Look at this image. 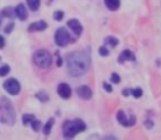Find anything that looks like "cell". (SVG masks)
Listing matches in <instances>:
<instances>
[{"label": "cell", "mask_w": 161, "mask_h": 140, "mask_svg": "<svg viewBox=\"0 0 161 140\" xmlns=\"http://www.w3.org/2000/svg\"><path fill=\"white\" fill-rule=\"evenodd\" d=\"M68 74L72 77H80L87 72L90 66V56L85 51H72L66 56Z\"/></svg>", "instance_id": "6da1fadb"}, {"label": "cell", "mask_w": 161, "mask_h": 140, "mask_svg": "<svg viewBox=\"0 0 161 140\" xmlns=\"http://www.w3.org/2000/svg\"><path fill=\"white\" fill-rule=\"evenodd\" d=\"M0 120L6 125H13L16 123L14 109L6 96L0 98Z\"/></svg>", "instance_id": "7a4b0ae2"}, {"label": "cell", "mask_w": 161, "mask_h": 140, "mask_svg": "<svg viewBox=\"0 0 161 140\" xmlns=\"http://www.w3.org/2000/svg\"><path fill=\"white\" fill-rule=\"evenodd\" d=\"M85 130V124L81 119L66 120L63 125V133L65 138H74L77 133Z\"/></svg>", "instance_id": "3957f363"}, {"label": "cell", "mask_w": 161, "mask_h": 140, "mask_svg": "<svg viewBox=\"0 0 161 140\" xmlns=\"http://www.w3.org/2000/svg\"><path fill=\"white\" fill-rule=\"evenodd\" d=\"M34 62H35L36 66H38L40 68H48L51 65V54L47 51H44V49H41V51H37L35 54H34Z\"/></svg>", "instance_id": "277c9868"}, {"label": "cell", "mask_w": 161, "mask_h": 140, "mask_svg": "<svg viewBox=\"0 0 161 140\" xmlns=\"http://www.w3.org/2000/svg\"><path fill=\"white\" fill-rule=\"evenodd\" d=\"M71 41V36L68 33V31L65 27H59L55 33V43L58 46L65 47L69 44V42Z\"/></svg>", "instance_id": "5b68a950"}, {"label": "cell", "mask_w": 161, "mask_h": 140, "mask_svg": "<svg viewBox=\"0 0 161 140\" xmlns=\"http://www.w3.org/2000/svg\"><path fill=\"white\" fill-rule=\"evenodd\" d=\"M3 88H5L6 91L9 94H11V95H17V94H19V92H20L21 90L20 83L13 78H10L8 79V80H6L5 83H3Z\"/></svg>", "instance_id": "8992f818"}, {"label": "cell", "mask_w": 161, "mask_h": 140, "mask_svg": "<svg viewBox=\"0 0 161 140\" xmlns=\"http://www.w3.org/2000/svg\"><path fill=\"white\" fill-rule=\"evenodd\" d=\"M116 119L117 122L124 127H132L134 126L135 123H136V118H135L134 115H130V117H127L126 114L124 113V111H122V109H120V111L117 112Z\"/></svg>", "instance_id": "52a82bcc"}, {"label": "cell", "mask_w": 161, "mask_h": 140, "mask_svg": "<svg viewBox=\"0 0 161 140\" xmlns=\"http://www.w3.org/2000/svg\"><path fill=\"white\" fill-rule=\"evenodd\" d=\"M77 94L82 100H90L92 98V90L88 85H80L77 88Z\"/></svg>", "instance_id": "ba28073f"}, {"label": "cell", "mask_w": 161, "mask_h": 140, "mask_svg": "<svg viewBox=\"0 0 161 140\" xmlns=\"http://www.w3.org/2000/svg\"><path fill=\"white\" fill-rule=\"evenodd\" d=\"M57 93L61 98L69 99L70 95H71V88L67 83H61L57 88Z\"/></svg>", "instance_id": "9c48e42d"}, {"label": "cell", "mask_w": 161, "mask_h": 140, "mask_svg": "<svg viewBox=\"0 0 161 140\" xmlns=\"http://www.w3.org/2000/svg\"><path fill=\"white\" fill-rule=\"evenodd\" d=\"M67 25L69 27V29H71V31L74 32L76 35H80L82 32V25L80 24L78 20L76 19H71L67 22Z\"/></svg>", "instance_id": "30bf717a"}, {"label": "cell", "mask_w": 161, "mask_h": 140, "mask_svg": "<svg viewBox=\"0 0 161 140\" xmlns=\"http://www.w3.org/2000/svg\"><path fill=\"white\" fill-rule=\"evenodd\" d=\"M135 59H136V57H135L134 53H133L132 51H129V49H125V51H123L121 53V55L119 56V58H117V60H119L120 64H123L124 61H127V60H132V61H134Z\"/></svg>", "instance_id": "8fae6325"}, {"label": "cell", "mask_w": 161, "mask_h": 140, "mask_svg": "<svg viewBox=\"0 0 161 140\" xmlns=\"http://www.w3.org/2000/svg\"><path fill=\"white\" fill-rule=\"evenodd\" d=\"M14 14H16V16L18 17V18L20 19L21 21L27 20V8H25V6L22 5V3H20V5L17 6L16 9H14Z\"/></svg>", "instance_id": "7c38bea8"}, {"label": "cell", "mask_w": 161, "mask_h": 140, "mask_svg": "<svg viewBox=\"0 0 161 140\" xmlns=\"http://www.w3.org/2000/svg\"><path fill=\"white\" fill-rule=\"evenodd\" d=\"M47 27V23L45 21H37L29 27V32H37V31H43Z\"/></svg>", "instance_id": "4fadbf2b"}, {"label": "cell", "mask_w": 161, "mask_h": 140, "mask_svg": "<svg viewBox=\"0 0 161 140\" xmlns=\"http://www.w3.org/2000/svg\"><path fill=\"white\" fill-rule=\"evenodd\" d=\"M104 5L111 11H116L121 6V0H104Z\"/></svg>", "instance_id": "5bb4252c"}, {"label": "cell", "mask_w": 161, "mask_h": 140, "mask_svg": "<svg viewBox=\"0 0 161 140\" xmlns=\"http://www.w3.org/2000/svg\"><path fill=\"white\" fill-rule=\"evenodd\" d=\"M120 41L117 40L116 37L114 36H107V37L104 38V44L107 45V46H111V47H116L119 45Z\"/></svg>", "instance_id": "9a60e30c"}, {"label": "cell", "mask_w": 161, "mask_h": 140, "mask_svg": "<svg viewBox=\"0 0 161 140\" xmlns=\"http://www.w3.org/2000/svg\"><path fill=\"white\" fill-rule=\"evenodd\" d=\"M54 123H55L54 118H49V119L47 120V123L45 124V126H44V129H43V133H44V135H49V133H51V127H53Z\"/></svg>", "instance_id": "2e32d148"}, {"label": "cell", "mask_w": 161, "mask_h": 140, "mask_svg": "<svg viewBox=\"0 0 161 140\" xmlns=\"http://www.w3.org/2000/svg\"><path fill=\"white\" fill-rule=\"evenodd\" d=\"M27 1L29 8L31 10H33V11H35V10H37L40 8V3H41L40 0H27Z\"/></svg>", "instance_id": "e0dca14e"}, {"label": "cell", "mask_w": 161, "mask_h": 140, "mask_svg": "<svg viewBox=\"0 0 161 140\" xmlns=\"http://www.w3.org/2000/svg\"><path fill=\"white\" fill-rule=\"evenodd\" d=\"M1 14H2L3 17H7V18H13V16H16V14H14V10L12 9L11 7H6V8H3L2 12H1Z\"/></svg>", "instance_id": "ac0fdd59"}, {"label": "cell", "mask_w": 161, "mask_h": 140, "mask_svg": "<svg viewBox=\"0 0 161 140\" xmlns=\"http://www.w3.org/2000/svg\"><path fill=\"white\" fill-rule=\"evenodd\" d=\"M35 96H36V99H38V100L41 101V102H47L48 99H49L48 94L44 91H41V92H38V93H36Z\"/></svg>", "instance_id": "d6986e66"}, {"label": "cell", "mask_w": 161, "mask_h": 140, "mask_svg": "<svg viewBox=\"0 0 161 140\" xmlns=\"http://www.w3.org/2000/svg\"><path fill=\"white\" fill-rule=\"evenodd\" d=\"M130 94H132L134 98L139 99L143 95V90L140 88H135V89H130Z\"/></svg>", "instance_id": "ffe728a7"}, {"label": "cell", "mask_w": 161, "mask_h": 140, "mask_svg": "<svg viewBox=\"0 0 161 140\" xmlns=\"http://www.w3.org/2000/svg\"><path fill=\"white\" fill-rule=\"evenodd\" d=\"M34 118H35V117H34L32 114H24L23 117H22V122H23V124H24V125H27L29 123H31Z\"/></svg>", "instance_id": "44dd1931"}, {"label": "cell", "mask_w": 161, "mask_h": 140, "mask_svg": "<svg viewBox=\"0 0 161 140\" xmlns=\"http://www.w3.org/2000/svg\"><path fill=\"white\" fill-rule=\"evenodd\" d=\"M10 71V67L8 65H5V66L0 67V77H5L9 74Z\"/></svg>", "instance_id": "7402d4cb"}, {"label": "cell", "mask_w": 161, "mask_h": 140, "mask_svg": "<svg viewBox=\"0 0 161 140\" xmlns=\"http://www.w3.org/2000/svg\"><path fill=\"white\" fill-rule=\"evenodd\" d=\"M111 81H112L113 83H115V84H119V83L121 82V77H120V75L113 72V74L111 75Z\"/></svg>", "instance_id": "603a6c76"}, {"label": "cell", "mask_w": 161, "mask_h": 140, "mask_svg": "<svg viewBox=\"0 0 161 140\" xmlns=\"http://www.w3.org/2000/svg\"><path fill=\"white\" fill-rule=\"evenodd\" d=\"M31 124H32V128H33V130L34 131H38V129H40V127H41V122H40V120H36L35 118H34V119L31 122Z\"/></svg>", "instance_id": "cb8c5ba5"}, {"label": "cell", "mask_w": 161, "mask_h": 140, "mask_svg": "<svg viewBox=\"0 0 161 140\" xmlns=\"http://www.w3.org/2000/svg\"><path fill=\"white\" fill-rule=\"evenodd\" d=\"M64 18V12L63 11H55L54 12V19L56 21H61Z\"/></svg>", "instance_id": "d4e9b609"}, {"label": "cell", "mask_w": 161, "mask_h": 140, "mask_svg": "<svg viewBox=\"0 0 161 140\" xmlns=\"http://www.w3.org/2000/svg\"><path fill=\"white\" fill-rule=\"evenodd\" d=\"M99 54H100L101 56H103V57H105V56L109 55V49L105 46H101L100 48H99Z\"/></svg>", "instance_id": "484cf974"}, {"label": "cell", "mask_w": 161, "mask_h": 140, "mask_svg": "<svg viewBox=\"0 0 161 140\" xmlns=\"http://www.w3.org/2000/svg\"><path fill=\"white\" fill-rule=\"evenodd\" d=\"M103 88H104V90L106 92H112L113 91V88L111 84H109V83L106 82H103Z\"/></svg>", "instance_id": "4316f807"}, {"label": "cell", "mask_w": 161, "mask_h": 140, "mask_svg": "<svg viewBox=\"0 0 161 140\" xmlns=\"http://www.w3.org/2000/svg\"><path fill=\"white\" fill-rule=\"evenodd\" d=\"M13 23H10V24H8L7 25V27H6V29H5V33H10V32H11L12 31V30H13Z\"/></svg>", "instance_id": "83f0119b"}, {"label": "cell", "mask_w": 161, "mask_h": 140, "mask_svg": "<svg viewBox=\"0 0 161 140\" xmlns=\"http://www.w3.org/2000/svg\"><path fill=\"white\" fill-rule=\"evenodd\" d=\"M122 93H123V95L125 96V98H127V96L130 94V89H128V88H125V89L123 90V92H122Z\"/></svg>", "instance_id": "f1b7e54d"}, {"label": "cell", "mask_w": 161, "mask_h": 140, "mask_svg": "<svg viewBox=\"0 0 161 140\" xmlns=\"http://www.w3.org/2000/svg\"><path fill=\"white\" fill-rule=\"evenodd\" d=\"M3 46H5V38L0 35V48H2Z\"/></svg>", "instance_id": "f546056e"}, {"label": "cell", "mask_w": 161, "mask_h": 140, "mask_svg": "<svg viewBox=\"0 0 161 140\" xmlns=\"http://www.w3.org/2000/svg\"><path fill=\"white\" fill-rule=\"evenodd\" d=\"M61 65H63V59H61V57H58V58H57V66L61 67Z\"/></svg>", "instance_id": "4dcf8cb0"}, {"label": "cell", "mask_w": 161, "mask_h": 140, "mask_svg": "<svg viewBox=\"0 0 161 140\" xmlns=\"http://www.w3.org/2000/svg\"><path fill=\"white\" fill-rule=\"evenodd\" d=\"M0 23H1V16H0Z\"/></svg>", "instance_id": "1f68e13d"}]
</instances>
